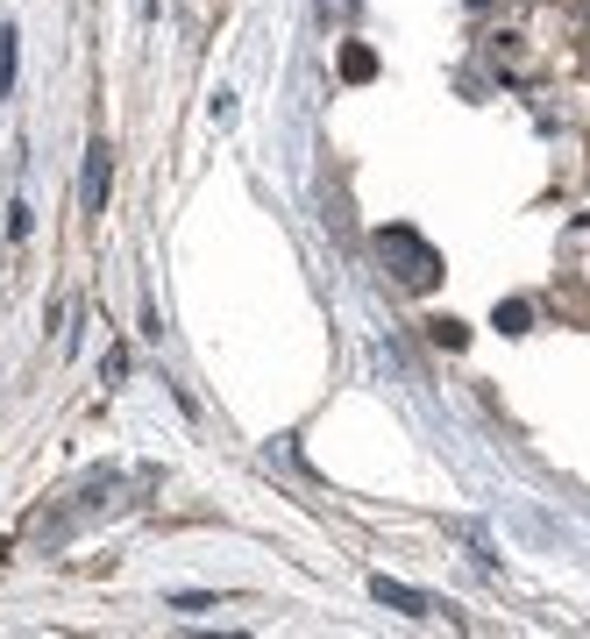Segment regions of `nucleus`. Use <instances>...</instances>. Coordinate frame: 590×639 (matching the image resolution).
<instances>
[{
	"label": "nucleus",
	"mask_w": 590,
	"mask_h": 639,
	"mask_svg": "<svg viewBox=\"0 0 590 639\" xmlns=\"http://www.w3.org/2000/svg\"><path fill=\"white\" fill-rule=\"evenodd\" d=\"M377 256L391 264V278H399L405 292H434V284H442V256H434V242L420 235V227H405V221L377 227Z\"/></svg>",
	"instance_id": "obj_1"
},
{
	"label": "nucleus",
	"mask_w": 590,
	"mask_h": 639,
	"mask_svg": "<svg viewBox=\"0 0 590 639\" xmlns=\"http://www.w3.org/2000/svg\"><path fill=\"white\" fill-rule=\"evenodd\" d=\"M108 186H114V143H108V135H100V143L86 149V186H79L86 213H108Z\"/></svg>",
	"instance_id": "obj_2"
},
{
	"label": "nucleus",
	"mask_w": 590,
	"mask_h": 639,
	"mask_svg": "<svg viewBox=\"0 0 590 639\" xmlns=\"http://www.w3.org/2000/svg\"><path fill=\"white\" fill-rule=\"evenodd\" d=\"M370 597H377V604H391V612H405V618H427V612H434V604L420 597V590L391 583V575H370Z\"/></svg>",
	"instance_id": "obj_3"
},
{
	"label": "nucleus",
	"mask_w": 590,
	"mask_h": 639,
	"mask_svg": "<svg viewBox=\"0 0 590 639\" xmlns=\"http://www.w3.org/2000/svg\"><path fill=\"white\" fill-rule=\"evenodd\" d=\"M342 79H349V86H370V79H377V51L349 43V51H342Z\"/></svg>",
	"instance_id": "obj_4"
},
{
	"label": "nucleus",
	"mask_w": 590,
	"mask_h": 639,
	"mask_svg": "<svg viewBox=\"0 0 590 639\" xmlns=\"http://www.w3.org/2000/svg\"><path fill=\"white\" fill-rule=\"evenodd\" d=\"M427 334H434V348H470V327H463L456 313H442V320H427Z\"/></svg>",
	"instance_id": "obj_5"
},
{
	"label": "nucleus",
	"mask_w": 590,
	"mask_h": 639,
	"mask_svg": "<svg viewBox=\"0 0 590 639\" xmlns=\"http://www.w3.org/2000/svg\"><path fill=\"white\" fill-rule=\"evenodd\" d=\"M498 327H505V334H526V327H534V306H526V299H498Z\"/></svg>",
	"instance_id": "obj_6"
},
{
	"label": "nucleus",
	"mask_w": 590,
	"mask_h": 639,
	"mask_svg": "<svg viewBox=\"0 0 590 639\" xmlns=\"http://www.w3.org/2000/svg\"><path fill=\"white\" fill-rule=\"evenodd\" d=\"M14 57H22L14 51V29H0V93H14Z\"/></svg>",
	"instance_id": "obj_7"
},
{
	"label": "nucleus",
	"mask_w": 590,
	"mask_h": 639,
	"mask_svg": "<svg viewBox=\"0 0 590 639\" xmlns=\"http://www.w3.org/2000/svg\"><path fill=\"white\" fill-rule=\"evenodd\" d=\"M8 235H14V242L29 235V200H14V206H8Z\"/></svg>",
	"instance_id": "obj_8"
}]
</instances>
